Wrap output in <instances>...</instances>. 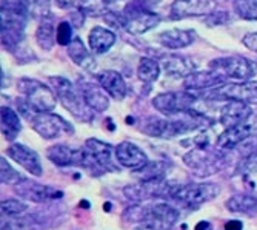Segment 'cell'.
<instances>
[{"label": "cell", "mask_w": 257, "mask_h": 230, "mask_svg": "<svg viewBox=\"0 0 257 230\" xmlns=\"http://www.w3.org/2000/svg\"><path fill=\"white\" fill-rule=\"evenodd\" d=\"M16 187H17L16 192L19 193V196H22L23 199L33 201V202H45V201H54V199L63 198L62 190L51 187V186H42V184H37V182H30L28 179H25Z\"/></svg>", "instance_id": "cell-16"}, {"label": "cell", "mask_w": 257, "mask_h": 230, "mask_svg": "<svg viewBox=\"0 0 257 230\" xmlns=\"http://www.w3.org/2000/svg\"><path fill=\"white\" fill-rule=\"evenodd\" d=\"M225 230H243V222L237 219H231L225 222Z\"/></svg>", "instance_id": "cell-42"}, {"label": "cell", "mask_w": 257, "mask_h": 230, "mask_svg": "<svg viewBox=\"0 0 257 230\" xmlns=\"http://www.w3.org/2000/svg\"><path fill=\"white\" fill-rule=\"evenodd\" d=\"M22 131V121L19 113L11 107H2V134L7 141H14Z\"/></svg>", "instance_id": "cell-28"}, {"label": "cell", "mask_w": 257, "mask_h": 230, "mask_svg": "<svg viewBox=\"0 0 257 230\" xmlns=\"http://www.w3.org/2000/svg\"><path fill=\"white\" fill-rule=\"evenodd\" d=\"M28 205L20 199H4L2 201V213L7 216H19L27 212Z\"/></svg>", "instance_id": "cell-37"}, {"label": "cell", "mask_w": 257, "mask_h": 230, "mask_svg": "<svg viewBox=\"0 0 257 230\" xmlns=\"http://www.w3.org/2000/svg\"><path fill=\"white\" fill-rule=\"evenodd\" d=\"M225 205L232 213L257 215V195H236L228 199Z\"/></svg>", "instance_id": "cell-27"}, {"label": "cell", "mask_w": 257, "mask_h": 230, "mask_svg": "<svg viewBox=\"0 0 257 230\" xmlns=\"http://www.w3.org/2000/svg\"><path fill=\"white\" fill-rule=\"evenodd\" d=\"M137 76L145 84H153L160 76V65L151 57H142L137 66Z\"/></svg>", "instance_id": "cell-30"}, {"label": "cell", "mask_w": 257, "mask_h": 230, "mask_svg": "<svg viewBox=\"0 0 257 230\" xmlns=\"http://www.w3.org/2000/svg\"><path fill=\"white\" fill-rule=\"evenodd\" d=\"M220 195V187L213 182H194L177 186L171 198L186 207H199L205 202L216 199Z\"/></svg>", "instance_id": "cell-7"}, {"label": "cell", "mask_w": 257, "mask_h": 230, "mask_svg": "<svg viewBox=\"0 0 257 230\" xmlns=\"http://www.w3.org/2000/svg\"><path fill=\"white\" fill-rule=\"evenodd\" d=\"M159 4V0H131V2L125 7L123 14L126 17L136 16V14H142L153 11V8Z\"/></svg>", "instance_id": "cell-34"}, {"label": "cell", "mask_w": 257, "mask_h": 230, "mask_svg": "<svg viewBox=\"0 0 257 230\" xmlns=\"http://www.w3.org/2000/svg\"><path fill=\"white\" fill-rule=\"evenodd\" d=\"M203 124L205 116L194 110H190L177 114V118H147L140 124V131L153 137H160V139H171V137L194 131Z\"/></svg>", "instance_id": "cell-1"}, {"label": "cell", "mask_w": 257, "mask_h": 230, "mask_svg": "<svg viewBox=\"0 0 257 230\" xmlns=\"http://www.w3.org/2000/svg\"><path fill=\"white\" fill-rule=\"evenodd\" d=\"M160 20H162V17L157 13L148 11V13H142V14H136V16L126 17L125 28L131 34H145L150 30H153L154 27H157L160 24Z\"/></svg>", "instance_id": "cell-25"}, {"label": "cell", "mask_w": 257, "mask_h": 230, "mask_svg": "<svg viewBox=\"0 0 257 230\" xmlns=\"http://www.w3.org/2000/svg\"><path fill=\"white\" fill-rule=\"evenodd\" d=\"M68 56L71 57V60L83 68V70H94V66H96V62H94V57H92V51H88L86 47L83 45L82 39L80 37H74L73 42L68 45Z\"/></svg>", "instance_id": "cell-26"}, {"label": "cell", "mask_w": 257, "mask_h": 230, "mask_svg": "<svg viewBox=\"0 0 257 230\" xmlns=\"http://www.w3.org/2000/svg\"><path fill=\"white\" fill-rule=\"evenodd\" d=\"M56 33H57V28H56V20L53 14L40 19V24L36 30V40L43 51L53 50V47L57 42Z\"/></svg>", "instance_id": "cell-24"}, {"label": "cell", "mask_w": 257, "mask_h": 230, "mask_svg": "<svg viewBox=\"0 0 257 230\" xmlns=\"http://www.w3.org/2000/svg\"><path fill=\"white\" fill-rule=\"evenodd\" d=\"M79 88L82 91V95L89 105V108L96 113H105L109 108V99L106 91L97 85L88 81H79Z\"/></svg>", "instance_id": "cell-19"}, {"label": "cell", "mask_w": 257, "mask_h": 230, "mask_svg": "<svg viewBox=\"0 0 257 230\" xmlns=\"http://www.w3.org/2000/svg\"><path fill=\"white\" fill-rule=\"evenodd\" d=\"M30 16L33 17H46L51 14V0H27Z\"/></svg>", "instance_id": "cell-35"}, {"label": "cell", "mask_w": 257, "mask_h": 230, "mask_svg": "<svg viewBox=\"0 0 257 230\" xmlns=\"http://www.w3.org/2000/svg\"><path fill=\"white\" fill-rule=\"evenodd\" d=\"M197 98L190 90L183 91H168V93H160L154 96L153 107L165 116H174V114L186 113L193 108Z\"/></svg>", "instance_id": "cell-10"}, {"label": "cell", "mask_w": 257, "mask_h": 230, "mask_svg": "<svg viewBox=\"0 0 257 230\" xmlns=\"http://www.w3.org/2000/svg\"><path fill=\"white\" fill-rule=\"evenodd\" d=\"M7 155L13 161H16L19 166L25 169L28 173H31L34 176L43 175V166H42L40 156L33 148L23 145V144H13L7 148Z\"/></svg>", "instance_id": "cell-13"}, {"label": "cell", "mask_w": 257, "mask_h": 230, "mask_svg": "<svg viewBox=\"0 0 257 230\" xmlns=\"http://www.w3.org/2000/svg\"><path fill=\"white\" fill-rule=\"evenodd\" d=\"M242 169L248 173H257V151L251 153L242 166Z\"/></svg>", "instance_id": "cell-39"}, {"label": "cell", "mask_w": 257, "mask_h": 230, "mask_svg": "<svg viewBox=\"0 0 257 230\" xmlns=\"http://www.w3.org/2000/svg\"><path fill=\"white\" fill-rule=\"evenodd\" d=\"M115 43V34L105 27H94L88 34V47L92 54H105Z\"/></svg>", "instance_id": "cell-23"}, {"label": "cell", "mask_w": 257, "mask_h": 230, "mask_svg": "<svg viewBox=\"0 0 257 230\" xmlns=\"http://www.w3.org/2000/svg\"><path fill=\"white\" fill-rule=\"evenodd\" d=\"M46 158H48L54 166L59 167H83L91 170L92 173L100 175L103 173L99 166L96 164L94 158L91 156L88 148H73L65 144H57L48 148L46 151Z\"/></svg>", "instance_id": "cell-6"}, {"label": "cell", "mask_w": 257, "mask_h": 230, "mask_svg": "<svg viewBox=\"0 0 257 230\" xmlns=\"http://www.w3.org/2000/svg\"><path fill=\"white\" fill-rule=\"evenodd\" d=\"M25 179L27 178L23 175H20L5 159V156H2V164H0V181H2V184L16 187V186H19V184H22Z\"/></svg>", "instance_id": "cell-32"}, {"label": "cell", "mask_w": 257, "mask_h": 230, "mask_svg": "<svg viewBox=\"0 0 257 230\" xmlns=\"http://www.w3.org/2000/svg\"><path fill=\"white\" fill-rule=\"evenodd\" d=\"M217 96L223 99L242 101L245 104H257V82L245 81V82H231L219 88Z\"/></svg>", "instance_id": "cell-17"}, {"label": "cell", "mask_w": 257, "mask_h": 230, "mask_svg": "<svg viewBox=\"0 0 257 230\" xmlns=\"http://www.w3.org/2000/svg\"><path fill=\"white\" fill-rule=\"evenodd\" d=\"M209 70L216 71L223 79H231L234 82H245L254 78L255 65L254 62L242 56H226L211 60Z\"/></svg>", "instance_id": "cell-8"}, {"label": "cell", "mask_w": 257, "mask_h": 230, "mask_svg": "<svg viewBox=\"0 0 257 230\" xmlns=\"http://www.w3.org/2000/svg\"><path fill=\"white\" fill-rule=\"evenodd\" d=\"M19 113L28 121V124L33 127V130L43 139H57L62 134H73L74 127L65 121L59 114L50 111V113H39L33 110L25 101L20 99L17 102Z\"/></svg>", "instance_id": "cell-3"}, {"label": "cell", "mask_w": 257, "mask_h": 230, "mask_svg": "<svg viewBox=\"0 0 257 230\" xmlns=\"http://www.w3.org/2000/svg\"><path fill=\"white\" fill-rule=\"evenodd\" d=\"M193 62L186 57L182 56H170L165 59V63H163V70H165L167 74L170 76H183L186 78L191 71H193Z\"/></svg>", "instance_id": "cell-29"}, {"label": "cell", "mask_w": 257, "mask_h": 230, "mask_svg": "<svg viewBox=\"0 0 257 230\" xmlns=\"http://www.w3.org/2000/svg\"><path fill=\"white\" fill-rule=\"evenodd\" d=\"M17 91L23 96V101L39 113H50L56 108L57 95L48 85H45L37 79H31V78L19 79Z\"/></svg>", "instance_id": "cell-5"}, {"label": "cell", "mask_w": 257, "mask_h": 230, "mask_svg": "<svg viewBox=\"0 0 257 230\" xmlns=\"http://www.w3.org/2000/svg\"><path fill=\"white\" fill-rule=\"evenodd\" d=\"M216 0H174L171 5V19L180 20L186 17L209 16L216 11Z\"/></svg>", "instance_id": "cell-11"}, {"label": "cell", "mask_w": 257, "mask_h": 230, "mask_svg": "<svg viewBox=\"0 0 257 230\" xmlns=\"http://www.w3.org/2000/svg\"><path fill=\"white\" fill-rule=\"evenodd\" d=\"M234 11L243 20H257V0H236Z\"/></svg>", "instance_id": "cell-33"}, {"label": "cell", "mask_w": 257, "mask_h": 230, "mask_svg": "<svg viewBox=\"0 0 257 230\" xmlns=\"http://www.w3.org/2000/svg\"><path fill=\"white\" fill-rule=\"evenodd\" d=\"M257 136V124H240L236 127L226 128L216 141V147L219 150H232L239 144L245 142L249 137Z\"/></svg>", "instance_id": "cell-15"}, {"label": "cell", "mask_w": 257, "mask_h": 230, "mask_svg": "<svg viewBox=\"0 0 257 230\" xmlns=\"http://www.w3.org/2000/svg\"><path fill=\"white\" fill-rule=\"evenodd\" d=\"M115 159L122 167L134 172L140 170L150 163L147 153L130 141H123L115 147Z\"/></svg>", "instance_id": "cell-14"}, {"label": "cell", "mask_w": 257, "mask_h": 230, "mask_svg": "<svg viewBox=\"0 0 257 230\" xmlns=\"http://www.w3.org/2000/svg\"><path fill=\"white\" fill-rule=\"evenodd\" d=\"M252 114V108L249 104H245L242 101L229 99L228 104H225L220 110V119L219 122L225 128H231L240 124H245Z\"/></svg>", "instance_id": "cell-18"}, {"label": "cell", "mask_w": 257, "mask_h": 230, "mask_svg": "<svg viewBox=\"0 0 257 230\" xmlns=\"http://www.w3.org/2000/svg\"><path fill=\"white\" fill-rule=\"evenodd\" d=\"M229 20V16H226V13H213V14H209L206 16V25L208 27H219L222 24H225V22Z\"/></svg>", "instance_id": "cell-38"}, {"label": "cell", "mask_w": 257, "mask_h": 230, "mask_svg": "<svg viewBox=\"0 0 257 230\" xmlns=\"http://www.w3.org/2000/svg\"><path fill=\"white\" fill-rule=\"evenodd\" d=\"M179 210L167 202L134 205L123 213V219L139 222L148 230H168L179 221Z\"/></svg>", "instance_id": "cell-2"}, {"label": "cell", "mask_w": 257, "mask_h": 230, "mask_svg": "<svg viewBox=\"0 0 257 230\" xmlns=\"http://www.w3.org/2000/svg\"><path fill=\"white\" fill-rule=\"evenodd\" d=\"M194 230H214V227H213L211 222H208V221H200V222L196 225Z\"/></svg>", "instance_id": "cell-43"}, {"label": "cell", "mask_w": 257, "mask_h": 230, "mask_svg": "<svg viewBox=\"0 0 257 230\" xmlns=\"http://www.w3.org/2000/svg\"><path fill=\"white\" fill-rule=\"evenodd\" d=\"M74 25L71 22L68 20H63L57 25V33H56V37H57V43L62 45V47H68L69 43L73 42L74 39V31H73Z\"/></svg>", "instance_id": "cell-36"}, {"label": "cell", "mask_w": 257, "mask_h": 230, "mask_svg": "<svg viewBox=\"0 0 257 230\" xmlns=\"http://www.w3.org/2000/svg\"><path fill=\"white\" fill-rule=\"evenodd\" d=\"M54 2L60 10H71L80 5V0H54Z\"/></svg>", "instance_id": "cell-41"}, {"label": "cell", "mask_w": 257, "mask_h": 230, "mask_svg": "<svg viewBox=\"0 0 257 230\" xmlns=\"http://www.w3.org/2000/svg\"><path fill=\"white\" fill-rule=\"evenodd\" d=\"M168 170V166L162 161H154V163H148L145 167L136 172V175L142 181H156V179H163L165 172Z\"/></svg>", "instance_id": "cell-31"}, {"label": "cell", "mask_w": 257, "mask_h": 230, "mask_svg": "<svg viewBox=\"0 0 257 230\" xmlns=\"http://www.w3.org/2000/svg\"><path fill=\"white\" fill-rule=\"evenodd\" d=\"M105 4H112V2H115V0H103Z\"/></svg>", "instance_id": "cell-44"}, {"label": "cell", "mask_w": 257, "mask_h": 230, "mask_svg": "<svg viewBox=\"0 0 257 230\" xmlns=\"http://www.w3.org/2000/svg\"><path fill=\"white\" fill-rule=\"evenodd\" d=\"M225 79L213 70L208 71H191L183 79L185 90H206L223 85Z\"/></svg>", "instance_id": "cell-22"}, {"label": "cell", "mask_w": 257, "mask_h": 230, "mask_svg": "<svg viewBox=\"0 0 257 230\" xmlns=\"http://www.w3.org/2000/svg\"><path fill=\"white\" fill-rule=\"evenodd\" d=\"M242 43L245 47L251 51H255L257 53V33H249L246 34L243 39H242Z\"/></svg>", "instance_id": "cell-40"}, {"label": "cell", "mask_w": 257, "mask_h": 230, "mask_svg": "<svg viewBox=\"0 0 257 230\" xmlns=\"http://www.w3.org/2000/svg\"><path fill=\"white\" fill-rule=\"evenodd\" d=\"M97 84L114 101H123L128 95V87L123 76L114 70H106L97 76Z\"/></svg>", "instance_id": "cell-20"}, {"label": "cell", "mask_w": 257, "mask_h": 230, "mask_svg": "<svg viewBox=\"0 0 257 230\" xmlns=\"http://www.w3.org/2000/svg\"><path fill=\"white\" fill-rule=\"evenodd\" d=\"M85 147L94 158L96 164L102 172H117V159H115V147L108 142H103L96 137H89L85 141Z\"/></svg>", "instance_id": "cell-12"}, {"label": "cell", "mask_w": 257, "mask_h": 230, "mask_svg": "<svg viewBox=\"0 0 257 230\" xmlns=\"http://www.w3.org/2000/svg\"><path fill=\"white\" fill-rule=\"evenodd\" d=\"M183 163L197 173V176H211L223 169L225 159L219 151H209L206 147H199L186 153Z\"/></svg>", "instance_id": "cell-9"}, {"label": "cell", "mask_w": 257, "mask_h": 230, "mask_svg": "<svg viewBox=\"0 0 257 230\" xmlns=\"http://www.w3.org/2000/svg\"><path fill=\"white\" fill-rule=\"evenodd\" d=\"M50 84L53 85L56 95L62 105L73 114V116L80 122H91L94 119V113L86 104L82 91L79 87H76L71 81L62 76H51Z\"/></svg>", "instance_id": "cell-4"}, {"label": "cell", "mask_w": 257, "mask_h": 230, "mask_svg": "<svg viewBox=\"0 0 257 230\" xmlns=\"http://www.w3.org/2000/svg\"><path fill=\"white\" fill-rule=\"evenodd\" d=\"M159 42L168 50H182L193 45L197 39V33L194 30H167L157 36Z\"/></svg>", "instance_id": "cell-21"}]
</instances>
